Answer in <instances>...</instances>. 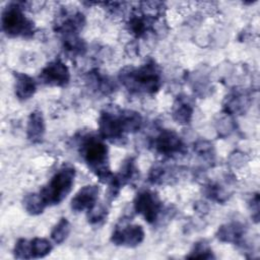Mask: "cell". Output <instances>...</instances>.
Masks as SVG:
<instances>
[{
    "instance_id": "cell-1",
    "label": "cell",
    "mask_w": 260,
    "mask_h": 260,
    "mask_svg": "<svg viewBox=\"0 0 260 260\" xmlns=\"http://www.w3.org/2000/svg\"><path fill=\"white\" fill-rule=\"evenodd\" d=\"M119 78L122 84L133 93L153 94L161 85L160 69L154 61L146 62L138 68H124Z\"/></svg>"
},
{
    "instance_id": "cell-2",
    "label": "cell",
    "mask_w": 260,
    "mask_h": 260,
    "mask_svg": "<svg viewBox=\"0 0 260 260\" xmlns=\"http://www.w3.org/2000/svg\"><path fill=\"white\" fill-rule=\"evenodd\" d=\"M79 153L88 169L102 183L109 184L114 174H112L110 170L108 147L104 139L93 134L83 136L79 146Z\"/></svg>"
},
{
    "instance_id": "cell-3",
    "label": "cell",
    "mask_w": 260,
    "mask_h": 260,
    "mask_svg": "<svg viewBox=\"0 0 260 260\" xmlns=\"http://www.w3.org/2000/svg\"><path fill=\"white\" fill-rule=\"evenodd\" d=\"M24 2L8 3L1 14V26L6 36L10 38H30L36 31V26L23 12Z\"/></svg>"
},
{
    "instance_id": "cell-4",
    "label": "cell",
    "mask_w": 260,
    "mask_h": 260,
    "mask_svg": "<svg viewBox=\"0 0 260 260\" xmlns=\"http://www.w3.org/2000/svg\"><path fill=\"white\" fill-rule=\"evenodd\" d=\"M74 179L75 169L73 167L68 165L61 167L39 192L46 206L62 202L71 192Z\"/></svg>"
},
{
    "instance_id": "cell-5",
    "label": "cell",
    "mask_w": 260,
    "mask_h": 260,
    "mask_svg": "<svg viewBox=\"0 0 260 260\" xmlns=\"http://www.w3.org/2000/svg\"><path fill=\"white\" fill-rule=\"evenodd\" d=\"M99 132L104 140H109L112 143L122 144L126 139V129L122 119L121 111L113 112L105 110L99 118Z\"/></svg>"
},
{
    "instance_id": "cell-6",
    "label": "cell",
    "mask_w": 260,
    "mask_h": 260,
    "mask_svg": "<svg viewBox=\"0 0 260 260\" xmlns=\"http://www.w3.org/2000/svg\"><path fill=\"white\" fill-rule=\"evenodd\" d=\"M134 210L143 216L148 223H154L160 214L162 205L158 196L149 190L137 193L133 201Z\"/></svg>"
},
{
    "instance_id": "cell-7",
    "label": "cell",
    "mask_w": 260,
    "mask_h": 260,
    "mask_svg": "<svg viewBox=\"0 0 260 260\" xmlns=\"http://www.w3.org/2000/svg\"><path fill=\"white\" fill-rule=\"evenodd\" d=\"M152 146L157 153L165 156H175L185 152L182 138L171 130H162L157 134L152 141Z\"/></svg>"
},
{
    "instance_id": "cell-8",
    "label": "cell",
    "mask_w": 260,
    "mask_h": 260,
    "mask_svg": "<svg viewBox=\"0 0 260 260\" xmlns=\"http://www.w3.org/2000/svg\"><path fill=\"white\" fill-rule=\"evenodd\" d=\"M39 79L49 86H65L70 80V71L60 59L49 62L41 71Z\"/></svg>"
},
{
    "instance_id": "cell-9",
    "label": "cell",
    "mask_w": 260,
    "mask_h": 260,
    "mask_svg": "<svg viewBox=\"0 0 260 260\" xmlns=\"http://www.w3.org/2000/svg\"><path fill=\"white\" fill-rule=\"evenodd\" d=\"M144 231L138 224H125L116 226L111 236V242L116 246L133 248L141 244L144 240Z\"/></svg>"
},
{
    "instance_id": "cell-10",
    "label": "cell",
    "mask_w": 260,
    "mask_h": 260,
    "mask_svg": "<svg viewBox=\"0 0 260 260\" xmlns=\"http://www.w3.org/2000/svg\"><path fill=\"white\" fill-rule=\"evenodd\" d=\"M99 191L96 185H85L81 187L71 199V209L75 212L88 211L98 203Z\"/></svg>"
},
{
    "instance_id": "cell-11",
    "label": "cell",
    "mask_w": 260,
    "mask_h": 260,
    "mask_svg": "<svg viewBox=\"0 0 260 260\" xmlns=\"http://www.w3.org/2000/svg\"><path fill=\"white\" fill-rule=\"evenodd\" d=\"M46 132V125L44 116L41 111L35 110L30 113L27 126H26V136L27 139L32 143H39L43 140Z\"/></svg>"
},
{
    "instance_id": "cell-12",
    "label": "cell",
    "mask_w": 260,
    "mask_h": 260,
    "mask_svg": "<svg viewBox=\"0 0 260 260\" xmlns=\"http://www.w3.org/2000/svg\"><path fill=\"white\" fill-rule=\"evenodd\" d=\"M15 95L20 101L29 100L37 90V84L32 77L22 72H14Z\"/></svg>"
},
{
    "instance_id": "cell-13",
    "label": "cell",
    "mask_w": 260,
    "mask_h": 260,
    "mask_svg": "<svg viewBox=\"0 0 260 260\" xmlns=\"http://www.w3.org/2000/svg\"><path fill=\"white\" fill-rule=\"evenodd\" d=\"M245 235L244 226L239 222H231L221 225L216 233V238L225 243L238 244L242 241Z\"/></svg>"
},
{
    "instance_id": "cell-14",
    "label": "cell",
    "mask_w": 260,
    "mask_h": 260,
    "mask_svg": "<svg viewBox=\"0 0 260 260\" xmlns=\"http://www.w3.org/2000/svg\"><path fill=\"white\" fill-rule=\"evenodd\" d=\"M172 116L173 119L179 124H189L193 116V107L187 99L179 98L173 105Z\"/></svg>"
},
{
    "instance_id": "cell-15",
    "label": "cell",
    "mask_w": 260,
    "mask_h": 260,
    "mask_svg": "<svg viewBox=\"0 0 260 260\" xmlns=\"http://www.w3.org/2000/svg\"><path fill=\"white\" fill-rule=\"evenodd\" d=\"M249 106V99L243 91H236L226 96L224 108L230 114H238L245 112Z\"/></svg>"
},
{
    "instance_id": "cell-16",
    "label": "cell",
    "mask_w": 260,
    "mask_h": 260,
    "mask_svg": "<svg viewBox=\"0 0 260 260\" xmlns=\"http://www.w3.org/2000/svg\"><path fill=\"white\" fill-rule=\"evenodd\" d=\"M23 207L27 213L31 215L41 214L47 207L43 201L40 193H29L24 196L22 201Z\"/></svg>"
},
{
    "instance_id": "cell-17",
    "label": "cell",
    "mask_w": 260,
    "mask_h": 260,
    "mask_svg": "<svg viewBox=\"0 0 260 260\" xmlns=\"http://www.w3.org/2000/svg\"><path fill=\"white\" fill-rule=\"evenodd\" d=\"M52 244L44 238H34L30 240L31 258H43L52 251Z\"/></svg>"
},
{
    "instance_id": "cell-18",
    "label": "cell",
    "mask_w": 260,
    "mask_h": 260,
    "mask_svg": "<svg viewBox=\"0 0 260 260\" xmlns=\"http://www.w3.org/2000/svg\"><path fill=\"white\" fill-rule=\"evenodd\" d=\"M71 231V225L66 217L60 218V220L55 224L51 232V238L56 244L63 243L69 236Z\"/></svg>"
},
{
    "instance_id": "cell-19",
    "label": "cell",
    "mask_w": 260,
    "mask_h": 260,
    "mask_svg": "<svg viewBox=\"0 0 260 260\" xmlns=\"http://www.w3.org/2000/svg\"><path fill=\"white\" fill-rule=\"evenodd\" d=\"M14 257L17 259H30V241L26 239H19L13 249Z\"/></svg>"
},
{
    "instance_id": "cell-20",
    "label": "cell",
    "mask_w": 260,
    "mask_h": 260,
    "mask_svg": "<svg viewBox=\"0 0 260 260\" xmlns=\"http://www.w3.org/2000/svg\"><path fill=\"white\" fill-rule=\"evenodd\" d=\"M187 258H201V259H210V258H214V256L212 255V251L210 250L209 246L201 241L198 242L194 245L193 250L191 251L190 255L187 256Z\"/></svg>"
},
{
    "instance_id": "cell-21",
    "label": "cell",
    "mask_w": 260,
    "mask_h": 260,
    "mask_svg": "<svg viewBox=\"0 0 260 260\" xmlns=\"http://www.w3.org/2000/svg\"><path fill=\"white\" fill-rule=\"evenodd\" d=\"M108 213V208L104 204H99L98 203L87 211V219L90 223H99L103 221L107 217Z\"/></svg>"
},
{
    "instance_id": "cell-22",
    "label": "cell",
    "mask_w": 260,
    "mask_h": 260,
    "mask_svg": "<svg viewBox=\"0 0 260 260\" xmlns=\"http://www.w3.org/2000/svg\"><path fill=\"white\" fill-rule=\"evenodd\" d=\"M205 194L210 199H213V200H216V201H220V202L223 201L226 198L224 191L218 185L206 186Z\"/></svg>"
},
{
    "instance_id": "cell-23",
    "label": "cell",
    "mask_w": 260,
    "mask_h": 260,
    "mask_svg": "<svg viewBox=\"0 0 260 260\" xmlns=\"http://www.w3.org/2000/svg\"><path fill=\"white\" fill-rule=\"evenodd\" d=\"M250 207L252 210V217L255 222H258L259 218V195L258 193L254 194L250 200Z\"/></svg>"
}]
</instances>
